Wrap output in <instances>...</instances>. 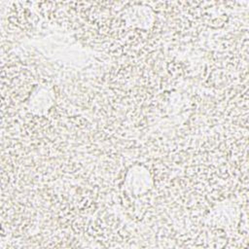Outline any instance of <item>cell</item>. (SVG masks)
Returning a JSON list of instances; mask_svg holds the SVG:
<instances>
[{
	"mask_svg": "<svg viewBox=\"0 0 249 249\" xmlns=\"http://www.w3.org/2000/svg\"><path fill=\"white\" fill-rule=\"evenodd\" d=\"M53 91L47 85L38 86L27 100L28 110L34 114L43 115L49 112L53 104Z\"/></svg>",
	"mask_w": 249,
	"mask_h": 249,
	"instance_id": "2",
	"label": "cell"
},
{
	"mask_svg": "<svg viewBox=\"0 0 249 249\" xmlns=\"http://www.w3.org/2000/svg\"><path fill=\"white\" fill-rule=\"evenodd\" d=\"M124 189L127 194L133 196H143L148 193L153 186V181L149 170L139 164L130 166L124 176Z\"/></svg>",
	"mask_w": 249,
	"mask_h": 249,
	"instance_id": "1",
	"label": "cell"
}]
</instances>
